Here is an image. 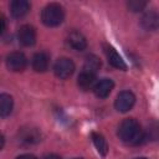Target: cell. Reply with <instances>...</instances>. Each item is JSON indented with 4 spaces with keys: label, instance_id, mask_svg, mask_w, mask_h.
I'll return each instance as SVG.
<instances>
[{
    "label": "cell",
    "instance_id": "7a4b0ae2",
    "mask_svg": "<svg viewBox=\"0 0 159 159\" xmlns=\"http://www.w3.org/2000/svg\"><path fill=\"white\" fill-rule=\"evenodd\" d=\"M65 17V11L63 7L60 4L56 2H51L48 5H46L41 12V20L46 26L50 27H55L58 26Z\"/></svg>",
    "mask_w": 159,
    "mask_h": 159
},
{
    "label": "cell",
    "instance_id": "52a82bcc",
    "mask_svg": "<svg viewBox=\"0 0 159 159\" xmlns=\"http://www.w3.org/2000/svg\"><path fill=\"white\" fill-rule=\"evenodd\" d=\"M17 37H19V41H20L21 45L29 47V46H32L36 42V31L30 25H22L19 29Z\"/></svg>",
    "mask_w": 159,
    "mask_h": 159
},
{
    "label": "cell",
    "instance_id": "5b68a950",
    "mask_svg": "<svg viewBox=\"0 0 159 159\" xmlns=\"http://www.w3.org/2000/svg\"><path fill=\"white\" fill-rule=\"evenodd\" d=\"M135 103V97L132 92L129 91H123L120 92L116 101H114V107L118 112H122V113H125L128 112L129 109H132V107L134 106Z\"/></svg>",
    "mask_w": 159,
    "mask_h": 159
},
{
    "label": "cell",
    "instance_id": "ffe728a7",
    "mask_svg": "<svg viewBox=\"0 0 159 159\" xmlns=\"http://www.w3.org/2000/svg\"><path fill=\"white\" fill-rule=\"evenodd\" d=\"M42 159H61V157L57 154H46L42 157Z\"/></svg>",
    "mask_w": 159,
    "mask_h": 159
},
{
    "label": "cell",
    "instance_id": "5bb4252c",
    "mask_svg": "<svg viewBox=\"0 0 159 159\" xmlns=\"http://www.w3.org/2000/svg\"><path fill=\"white\" fill-rule=\"evenodd\" d=\"M140 24H142V26L145 29V30H155V29H158V26H159V16L154 12V11H149V12H147L143 17H142V21H140Z\"/></svg>",
    "mask_w": 159,
    "mask_h": 159
},
{
    "label": "cell",
    "instance_id": "9a60e30c",
    "mask_svg": "<svg viewBox=\"0 0 159 159\" xmlns=\"http://www.w3.org/2000/svg\"><path fill=\"white\" fill-rule=\"evenodd\" d=\"M12 106H14L12 97L7 93H2L0 96V116L2 118L7 117L12 111Z\"/></svg>",
    "mask_w": 159,
    "mask_h": 159
},
{
    "label": "cell",
    "instance_id": "2e32d148",
    "mask_svg": "<svg viewBox=\"0 0 159 159\" xmlns=\"http://www.w3.org/2000/svg\"><path fill=\"white\" fill-rule=\"evenodd\" d=\"M91 138H92V142H93V144H94L97 152H98L101 155H103V157L107 155V153H108V144H107L104 137H103L102 134H99V133L93 132V133L91 134Z\"/></svg>",
    "mask_w": 159,
    "mask_h": 159
},
{
    "label": "cell",
    "instance_id": "30bf717a",
    "mask_svg": "<svg viewBox=\"0 0 159 159\" xmlns=\"http://www.w3.org/2000/svg\"><path fill=\"white\" fill-rule=\"evenodd\" d=\"M67 42L68 45L76 50V51H83L86 47H87V41H86V37L78 32V31H72L68 34L67 36Z\"/></svg>",
    "mask_w": 159,
    "mask_h": 159
},
{
    "label": "cell",
    "instance_id": "9c48e42d",
    "mask_svg": "<svg viewBox=\"0 0 159 159\" xmlns=\"http://www.w3.org/2000/svg\"><path fill=\"white\" fill-rule=\"evenodd\" d=\"M113 87H114V82L111 78H102L99 82L96 83L93 91L98 98H106L109 96Z\"/></svg>",
    "mask_w": 159,
    "mask_h": 159
},
{
    "label": "cell",
    "instance_id": "ac0fdd59",
    "mask_svg": "<svg viewBox=\"0 0 159 159\" xmlns=\"http://www.w3.org/2000/svg\"><path fill=\"white\" fill-rule=\"evenodd\" d=\"M127 6L130 11L133 12H138V11H142L145 6H147V2L144 1H138V0H130L127 2Z\"/></svg>",
    "mask_w": 159,
    "mask_h": 159
},
{
    "label": "cell",
    "instance_id": "4fadbf2b",
    "mask_svg": "<svg viewBox=\"0 0 159 159\" xmlns=\"http://www.w3.org/2000/svg\"><path fill=\"white\" fill-rule=\"evenodd\" d=\"M77 84L83 91H87L92 87L94 88V86H96V75L91 73V72H87V71H82L78 76Z\"/></svg>",
    "mask_w": 159,
    "mask_h": 159
},
{
    "label": "cell",
    "instance_id": "44dd1931",
    "mask_svg": "<svg viewBox=\"0 0 159 159\" xmlns=\"http://www.w3.org/2000/svg\"><path fill=\"white\" fill-rule=\"evenodd\" d=\"M1 32H4L5 31V25H6V21H5V17L4 16H1Z\"/></svg>",
    "mask_w": 159,
    "mask_h": 159
},
{
    "label": "cell",
    "instance_id": "d6986e66",
    "mask_svg": "<svg viewBox=\"0 0 159 159\" xmlns=\"http://www.w3.org/2000/svg\"><path fill=\"white\" fill-rule=\"evenodd\" d=\"M16 159H37V158L32 154H21L19 157H16Z\"/></svg>",
    "mask_w": 159,
    "mask_h": 159
},
{
    "label": "cell",
    "instance_id": "603a6c76",
    "mask_svg": "<svg viewBox=\"0 0 159 159\" xmlns=\"http://www.w3.org/2000/svg\"><path fill=\"white\" fill-rule=\"evenodd\" d=\"M73 159H83V158H73Z\"/></svg>",
    "mask_w": 159,
    "mask_h": 159
},
{
    "label": "cell",
    "instance_id": "8992f818",
    "mask_svg": "<svg viewBox=\"0 0 159 159\" xmlns=\"http://www.w3.org/2000/svg\"><path fill=\"white\" fill-rule=\"evenodd\" d=\"M19 139L25 144H36L41 140V133L37 128L26 127L19 130Z\"/></svg>",
    "mask_w": 159,
    "mask_h": 159
},
{
    "label": "cell",
    "instance_id": "ba28073f",
    "mask_svg": "<svg viewBox=\"0 0 159 159\" xmlns=\"http://www.w3.org/2000/svg\"><path fill=\"white\" fill-rule=\"evenodd\" d=\"M104 52L107 55V60L109 62L111 66H113L114 68H118V70H127V65L124 62V60L119 56V53L112 47V46H104Z\"/></svg>",
    "mask_w": 159,
    "mask_h": 159
},
{
    "label": "cell",
    "instance_id": "7402d4cb",
    "mask_svg": "<svg viewBox=\"0 0 159 159\" xmlns=\"http://www.w3.org/2000/svg\"><path fill=\"white\" fill-rule=\"evenodd\" d=\"M135 159H147V158H135Z\"/></svg>",
    "mask_w": 159,
    "mask_h": 159
},
{
    "label": "cell",
    "instance_id": "277c9868",
    "mask_svg": "<svg viewBox=\"0 0 159 159\" xmlns=\"http://www.w3.org/2000/svg\"><path fill=\"white\" fill-rule=\"evenodd\" d=\"M27 65V58L22 52H11L6 57V66L10 71L14 72H21L26 68Z\"/></svg>",
    "mask_w": 159,
    "mask_h": 159
},
{
    "label": "cell",
    "instance_id": "6da1fadb",
    "mask_svg": "<svg viewBox=\"0 0 159 159\" xmlns=\"http://www.w3.org/2000/svg\"><path fill=\"white\" fill-rule=\"evenodd\" d=\"M118 137L123 143L129 144V145L139 144L144 139V134H143L140 124L133 118L124 119L119 124V127H118Z\"/></svg>",
    "mask_w": 159,
    "mask_h": 159
},
{
    "label": "cell",
    "instance_id": "7c38bea8",
    "mask_svg": "<svg viewBox=\"0 0 159 159\" xmlns=\"http://www.w3.org/2000/svg\"><path fill=\"white\" fill-rule=\"evenodd\" d=\"M48 62H50V57L46 52H37L32 56L31 60L32 68L36 72H45L48 67Z\"/></svg>",
    "mask_w": 159,
    "mask_h": 159
},
{
    "label": "cell",
    "instance_id": "8fae6325",
    "mask_svg": "<svg viewBox=\"0 0 159 159\" xmlns=\"http://www.w3.org/2000/svg\"><path fill=\"white\" fill-rule=\"evenodd\" d=\"M10 11L11 15L16 19L24 17L30 11V2L26 0H14L10 4Z\"/></svg>",
    "mask_w": 159,
    "mask_h": 159
},
{
    "label": "cell",
    "instance_id": "3957f363",
    "mask_svg": "<svg viewBox=\"0 0 159 159\" xmlns=\"http://www.w3.org/2000/svg\"><path fill=\"white\" fill-rule=\"evenodd\" d=\"M73 71H75V63L72 62V60H70L67 57L58 58L53 65V72H55L56 77H58L61 80H66V78L71 77Z\"/></svg>",
    "mask_w": 159,
    "mask_h": 159
},
{
    "label": "cell",
    "instance_id": "e0dca14e",
    "mask_svg": "<svg viewBox=\"0 0 159 159\" xmlns=\"http://www.w3.org/2000/svg\"><path fill=\"white\" fill-rule=\"evenodd\" d=\"M101 67V61L97 56L94 55H89L87 56L86 61H84V66H83V71H87V72H91V73H94L99 70Z\"/></svg>",
    "mask_w": 159,
    "mask_h": 159
}]
</instances>
